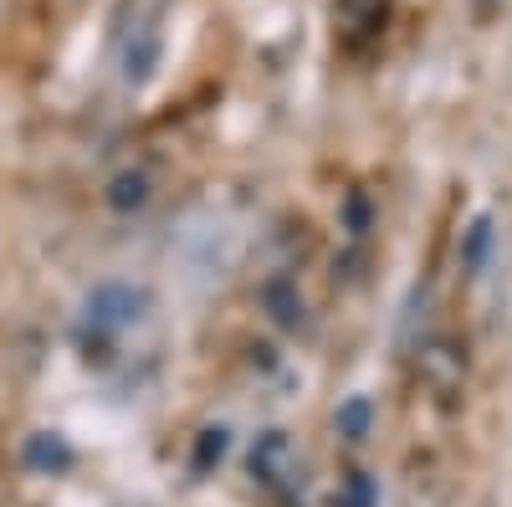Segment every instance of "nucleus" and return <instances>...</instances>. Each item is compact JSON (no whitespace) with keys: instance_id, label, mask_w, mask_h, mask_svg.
<instances>
[{"instance_id":"nucleus-1","label":"nucleus","mask_w":512,"mask_h":507,"mask_svg":"<svg viewBox=\"0 0 512 507\" xmlns=\"http://www.w3.org/2000/svg\"><path fill=\"white\" fill-rule=\"evenodd\" d=\"M251 477L262 482L267 492L287 497L297 487V451L287 441V431H262L251 446Z\"/></svg>"},{"instance_id":"nucleus-2","label":"nucleus","mask_w":512,"mask_h":507,"mask_svg":"<svg viewBox=\"0 0 512 507\" xmlns=\"http://www.w3.org/2000/svg\"><path fill=\"white\" fill-rule=\"evenodd\" d=\"M415 374H420V385L431 390L436 400L451 405L461 395L466 359H461V349L451 344V338H431V344H420V354H415Z\"/></svg>"},{"instance_id":"nucleus-3","label":"nucleus","mask_w":512,"mask_h":507,"mask_svg":"<svg viewBox=\"0 0 512 507\" xmlns=\"http://www.w3.org/2000/svg\"><path fill=\"white\" fill-rule=\"evenodd\" d=\"M159 52H164V36L154 26V16H134V26H128L118 36V67H123V82H149L159 72Z\"/></svg>"},{"instance_id":"nucleus-4","label":"nucleus","mask_w":512,"mask_h":507,"mask_svg":"<svg viewBox=\"0 0 512 507\" xmlns=\"http://www.w3.org/2000/svg\"><path fill=\"white\" fill-rule=\"evenodd\" d=\"M384 16H390V0H333V31L349 52L369 47L384 31Z\"/></svg>"},{"instance_id":"nucleus-5","label":"nucleus","mask_w":512,"mask_h":507,"mask_svg":"<svg viewBox=\"0 0 512 507\" xmlns=\"http://www.w3.org/2000/svg\"><path fill=\"white\" fill-rule=\"evenodd\" d=\"M144 313V292L128 282H103L88 292V323L93 328H128Z\"/></svg>"},{"instance_id":"nucleus-6","label":"nucleus","mask_w":512,"mask_h":507,"mask_svg":"<svg viewBox=\"0 0 512 507\" xmlns=\"http://www.w3.org/2000/svg\"><path fill=\"white\" fill-rule=\"evenodd\" d=\"M262 308H267L272 323L287 328V333L308 328V303H303V292H297L292 277H272V282H262Z\"/></svg>"},{"instance_id":"nucleus-7","label":"nucleus","mask_w":512,"mask_h":507,"mask_svg":"<svg viewBox=\"0 0 512 507\" xmlns=\"http://www.w3.org/2000/svg\"><path fill=\"white\" fill-rule=\"evenodd\" d=\"M149 195H154V180H149V169H118V175L103 185V205L108 210H118V216H134V210H144L149 205Z\"/></svg>"},{"instance_id":"nucleus-8","label":"nucleus","mask_w":512,"mask_h":507,"mask_svg":"<svg viewBox=\"0 0 512 507\" xmlns=\"http://www.w3.org/2000/svg\"><path fill=\"white\" fill-rule=\"evenodd\" d=\"M21 461H26L31 472H41V477H57V472L72 467V446H67L57 431H36V436H26Z\"/></svg>"},{"instance_id":"nucleus-9","label":"nucleus","mask_w":512,"mask_h":507,"mask_svg":"<svg viewBox=\"0 0 512 507\" xmlns=\"http://www.w3.org/2000/svg\"><path fill=\"white\" fill-rule=\"evenodd\" d=\"M369 426H374V405H369L364 395H349L344 405L333 410V431L344 436V441H354V446L369 436Z\"/></svg>"},{"instance_id":"nucleus-10","label":"nucleus","mask_w":512,"mask_h":507,"mask_svg":"<svg viewBox=\"0 0 512 507\" xmlns=\"http://www.w3.org/2000/svg\"><path fill=\"white\" fill-rule=\"evenodd\" d=\"M221 456H226V431L221 426L200 431V441H195V472H205L210 461H221Z\"/></svg>"},{"instance_id":"nucleus-11","label":"nucleus","mask_w":512,"mask_h":507,"mask_svg":"<svg viewBox=\"0 0 512 507\" xmlns=\"http://www.w3.org/2000/svg\"><path fill=\"white\" fill-rule=\"evenodd\" d=\"M487 241H492V221H472V231H466V272H477L482 257H487Z\"/></svg>"},{"instance_id":"nucleus-12","label":"nucleus","mask_w":512,"mask_h":507,"mask_svg":"<svg viewBox=\"0 0 512 507\" xmlns=\"http://www.w3.org/2000/svg\"><path fill=\"white\" fill-rule=\"evenodd\" d=\"M344 507H374V482H369V472H349V477H344Z\"/></svg>"},{"instance_id":"nucleus-13","label":"nucleus","mask_w":512,"mask_h":507,"mask_svg":"<svg viewBox=\"0 0 512 507\" xmlns=\"http://www.w3.org/2000/svg\"><path fill=\"white\" fill-rule=\"evenodd\" d=\"M349 221H354V231L364 236V226H369V210H364V200H359V195L349 200Z\"/></svg>"}]
</instances>
